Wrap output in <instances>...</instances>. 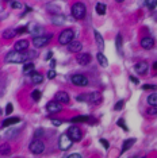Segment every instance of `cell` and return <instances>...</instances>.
Listing matches in <instances>:
<instances>
[{
  "mask_svg": "<svg viewBox=\"0 0 157 158\" xmlns=\"http://www.w3.org/2000/svg\"><path fill=\"white\" fill-rule=\"evenodd\" d=\"M35 56H37V53L30 52V50H27V52H24V53H19V52L12 50V52L7 53L4 61L8 64H26V61L35 58Z\"/></svg>",
  "mask_w": 157,
  "mask_h": 158,
  "instance_id": "obj_1",
  "label": "cell"
},
{
  "mask_svg": "<svg viewBox=\"0 0 157 158\" xmlns=\"http://www.w3.org/2000/svg\"><path fill=\"white\" fill-rule=\"evenodd\" d=\"M85 14H87V10L83 3H74L72 6V15L74 19H83Z\"/></svg>",
  "mask_w": 157,
  "mask_h": 158,
  "instance_id": "obj_2",
  "label": "cell"
},
{
  "mask_svg": "<svg viewBox=\"0 0 157 158\" xmlns=\"http://www.w3.org/2000/svg\"><path fill=\"white\" fill-rule=\"evenodd\" d=\"M73 38H74L73 30H70V28H66V30H64L62 33L60 34L58 42L61 45H69L70 42H73Z\"/></svg>",
  "mask_w": 157,
  "mask_h": 158,
  "instance_id": "obj_3",
  "label": "cell"
},
{
  "mask_svg": "<svg viewBox=\"0 0 157 158\" xmlns=\"http://www.w3.org/2000/svg\"><path fill=\"white\" fill-rule=\"evenodd\" d=\"M66 134L73 142H78L81 138H83V132H81V130L77 127V126H70V127L68 128Z\"/></svg>",
  "mask_w": 157,
  "mask_h": 158,
  "instance_id": "obj_4",
  "label": "cell"
},
{
  "mask_svg": "<svg viewBox=\"0 0 157 158\" xmlns=\"http://www.w3.org/2000/svg\"><path fill=\"white\" fill-rule=\"evenodd\" d=\"M28 149H30V152L33 154H42L45 150V145L42 141H39V139H35L30 143V146H28Z\"/></svg>",
  "mask_w": 157,
  "mask_h": 158,
  "instance_id": "obj_5",
  "label": "cell"
},
{
  "mask_svg": "<svg viewBox=\"0 0 157 158\" xmlns=\"http://www.w3.org/2000/svg\"><path fill=\"white\" fill-rule=\"evenodd\" d=\"M70 81L73 82L77 87H87L88 85V78L84 76V74H73L70 77Z\"/></svg>",
  "mask_w": 157,
  "mask_h": 158,
  "instance_id": "obj_6",
  "label": "cell"
},
{
  "mask_svg": "<svg viewBox=\"0 0 157 158\" xmlns=\"http://www.w3.org/2000/svg\"><path fill=\"white\" fill-rule=\"evenodd\" d=\"M52 39V34L49 35H42V37H34L33 38V44L34 46H37V48H44V46H46L49 44V41Z\"/></svg>",
  "mask_w": 157,
  "mask_h": 158,
  "instance_id": "obj_7",
  "label": "cell"
},
{
  "mask_svg": "<svg viewBox=\"0 0 157 158\" xmlns=\"http://www.w3.org/2000/svg\"><path fill=\"white\" fill-rule=\"evenodd\" d=\"M72 139L68 136V134H62L61 136H60V139H58V146H60V149L61 150H68L70 146H72Z\"/></svg>",
  "mask_w": 157,
  "mask_h": 158,
  "instance_id": "obj_8",
  "label": "cell"
},
{
  "mask_svg": "<svg viewBox=\"0 0 157 158\" xmlns=\"http://www.w3.org/2000/svg\"><path fill=\"white\" fill-rule=\"evenodd\" d=\"M46 110L50 114H57L60 111H62V106L58 102H56V100H52V102H49L46 104Z\"/></svg>",
  "mask_w": 157,
  "mask_h": 158,
  "instance_id": "obj_9",
  "label": "cell"
},
{
  "mask_svg": "<svg viewBox=\"0 0 157 158\" xmlns=\"http://www.w3.org/2000/svg\"><path fill=\"white\" fill-rule=\"evenodd\" d=\"M14 50L15 52H19V53H24L28 50V41L26 39H20V41H18L15 45H14Z\"/></svg>",
  "mask_w": 157,
  "mask_h": 158,
  "instance_id": "obj_10",
  "label": "cell"
},
{
  "mask_svg": "<svg viewBox=\"0 0 157 158\" xmlns=\"http://www.w3.org/2000/svg\"><path fill=\"white\" fill-rule=\"evenodd\" d=\"M76 60H77V64H78V65L85 66V65H88V64L91 62V56L88 54V53H81V54L77 56Z\"/></svg>",
  "mask_w": 157,
  "mask_h": 158,
  "instance_id": "obj_11",
  "label": "cell"
},
{
  "mask_svg": "<svg viewBox=\"0 0 157 158\" xmlns=\"http://www.w3.org/2000/svg\"><path fill=\"white\" fill-rule=\"evenodd\" d=\"M87 102H90L91 104H99L102 102V95L99 92H92L87 95Z\"/></svg>",
  "mask_w": 157,
  "mask_h": 158,
  "instance_id": "obj_12",
  "label": "cell"
},
{
  "mask_svg": "<svg viewBox=\"0 0 157 158\" xmlns=\"http://www.w3.org/2000/svg\"><path fill=\"white\" fill-rule=\"evenodd\" d=\"M141 46L142 49L145 50H151L153 46H155V39H153L152 37H145L141 39Z\"/></svg>",
  "mask_w": 157,
  "mask_h": 158,
  "instance_id": "obj_13",
  "label": "cell"
},
{
  "mask_svg": "<svg viewBox=\"0 0 157 158\" xmlns=\"http://www.w3.org/2000/svg\"><path fill=\"white\" fill-rule=\"evenodd\" d=\"M134 70L137 72L138 74H146V72H148V64H146L145 61L137 62V64L134 65Z\"/></svg>",
  "mask_w": 157,
  "mask_h": 158,
  "instance_id": "obj_14",
  "label": "cell"
},
{
  "mask_svg": "<svg viewBox=\"0 0 157 158\" xmlns=\"http://www.w3.org/2000/svg\"><path fill=\"white\" fill-rule=\"evenodd\" d=\"M56 102H58L60 104H66L69 103V95L66 92H57L56 93Z\"/></svg>",
  "mask_w": 157,
  "mask_h": 158,
  "instance_id": "obj_15",
  "label": "cell"
},
{
  "mask_svg": "<svg viewBox=\"0 0 157 158\" xmlns=\"http://www.w3.org/2000/svg\"><path fill=\"white\" fill-rule=\"evenodd\" d=\"M81 49H83V45L78 41H73L68 45V50H69L70 53H78V52H81Z\"/></svg>",
  "mask_w": 157,
  "mask_h": 158,
  "instance_id": "obj_16",
  "label": "cell"
},
{
  "mask_svg": "<svg viewBox=\"0 0 157 158\" xmlns=\"http://www.w3.org/2000/svg\"><path fill=\"white\" fill-rule=\"evenodd\" d=\"M35 73V66H34V64H31V62H26L23 65V74H26V76H28V74H33Z\"/></svg>",
  "mask_w": 157,
  "mask_h": 158,
  "instance_id": "obj_17",
  "label": "cell"
},
{
  "mask_svg": "<svg viewBox=\"0 0 157 158\" xmlns=\"http://www.w3.org/2000/svg\"><path fill=\"white\" fill-rule=\"evenodd\" d=\"M44 33H45V28L39 26V24H34V27L31 28V34L35 35V37H42Z\"/></svg>",
  "mask_w": 157,
  "mask_h": 158,
  "instance_id": "obj_18",
  "label": "cell"
},
{
  "mask_svg": "<svg viewBox=\"0 0 157 158\" xmlns=\"http://www.w3.org/2000/svg\"><path fill=\"white\" fill-rule=\"evenodd\" d=\"M52 22L57 24V26H61V24H64V22H65V16L61 15V14H56V15L52 16Z\"/></svg>",
  "mask_w": 157,
  "mask_h": 158,
  "instance_id": "obj_19",
  "label": "cell"
},
{
  "mask_svg": "<svg viewBox=\"0 0 157 158\" xmlns=\"http://www.w3.org/2000/svg\"><path fill=\"white\" fill-rule=\"evenodd\" d=\"M96 58H98V62L100 64V65H102L103 68H107V66H108V61H107L106 56L103 54L102 52H99L98 54H96Z\"/></svg>",
  "mask_w": 157,
  "mask_h": 158,
  "instance_id": "obj_20",
  "label": "cell"
},
{
  "mask_svg": "<svg viewBox=\"0 0 157 158\" xmlns=\"http://www.w3.org/2000/svg\"><path fill=\"white\" fill-rule=\"evenodd\" d=\"M94 34H95V41H96V44H98V46L103 50V48H104V39H103V37L100 34H99V31H94Z\"/></svg>",
  "mask_w": 157,
  "mask_h": 158,
  "instance_id": "obj_21",
  "label": "cell"
},
{
  "mask_svg": "<svg viewBox=\"0 0 157 158\" xmlns=\"http://www.w3.org/2000/svg\"><path fill=\"white\" fill-rule=\"evenodd\" d=\"M20 119L18 116H14V118H8V119L4 120V123H3V127H8V126H12V124H16L19 123Z\"/></svg>",
  "mask_w": 157,
  "mask_h": 158,
  "instance_id": "obj_22",
  "label": "cell"
},
{
  "mask_svg": "<svg viewBox=\"0 0 157 158\" xmlns=\"http://www.w3.org/2000/svg\"><path fill=\"white\" fill-rule=\"evenodd\" d=\"M135 143V139L134 138H130V139H126V141L123 142V146H122V153H125V152H127V150L130 149L131 146H133Z\"/></svg>",
  "mask_w": 157,
  "mask_h": 158,
  "instance_id": "obj_23",
  "label": "cell"
},
{
  "mask_svg": "<svg viewBox=\"0 0 157 158\" xmlns=\"http://www.w3.org/2000/svg\"><path fill=\"white\" fill-rule=\"evenodd\" d=\"M16 35V30L15 28H7V30H4V33H3V37H4V39H11Z\"/></svg>",
  "mask_w": 157,
  "mask_h": 158,
  "instance_id": "obj_24",
  "label": "cell"
},
{
  "mask_svg": "<svg viewBox=\"0 0 157 158\" xmlns=\"http://www.w3.org/2000/svg\"><path fill=\"white\" fill-rule=\"evenodd\" d=\"M0 154H3V156L11 154V146L8 143H2V146H0Z\"/></svg>",
  "mask_w": 157,
  "mask_h": 158,
  "instance_id": "obj_25",
  "label": "cell"
},
{
  "mask_svg": "<svg viewBox=\"0 0 157 158\" xmlns=\"http://www.w3.org/2000/svg\"><path fill=\"white\" fill-rule=\"evenodd\" d=\"M148 104L151 107H156V108H157V93L156 92L148 96Z\"/></svg>",
  "mask_w": 157,
  "mask_h": 158,
  "instance_id": "obj_26",
  "label": "cell"
},
{
  "mask_svg": "<svg viewBox=\"0 0 157 158\" xmlns=\"http://www.w3.org/2000/svg\"><path fill=\"white\" fill-rule=\"evenodd\" d=\"M91 118L90 116H85V115H78V116H74L72 122H74V123H84V122H90Z\"/></svg>",
  "mask_w": 157,
  "mask_h": 158,
  "instance_id": "obj_27",
  "label": "cell"
},
{
  "mask_svg": "<svg viewBox=\"0 0 157 158\" xmlns=\"http://www.w3.org/2000/svg\"><path fill=\"white\" fill-rule=\"evenodd\" d=\"M31 81H33L34 84H41V82L44 81V76H42L41 73H37V72H35V73L31 74Z\"/></svg>",
  "mask_w": 157,
  "mask_h": 158,
  "instance_id": "obj_28",
  "label": "cell"
},
{
  "mask_svg": "<svg viewBox=\"0 0 157 158\" xmlns=\"http://www.w3.org/2000/svg\"><path fill=\"white\" fill-rule=\"evenodd\" d=\"M106 10H107V7L104 3H98V4H96V12H98L99 15H104Z\"/></svg>",
  "mask_w": 157,
  "mask_h": 158,
  "instance_id": "obj_29",
  "label": "cell"
},
{
  "mask_svg": "<svg viewBox=\"0 0 157 158\" xmlns=\"http://www.w3.org/2000/svg\"><path fill=\"white\" fill-rule=\"evenodd\" d=\"M41 92L38 91V89H34L33 92H31V99L34 100V102H39V100H41Z\"/></svg>",
  "mask_w": 157,
  "mask_h": 158,
  "instance_id": "obj_30",
  "label": "cell"
},
{
  "mask_svg": "<svg viewBox=\"0 0 157 158\" xmlns=\"http://www.w3.org/2000/svg\"><path fill=\"white\" fill-rule=\"evenodd\" d=\"M115 45H117V50L121 53V50H122V35H121V34H118V35H117Z\"/></svg>",
  "mask_w": 157,
  "mask_h": 158,
  "instance_id": "obj_31",
  "label": "cell"
},
{
  "mask_svg": "<svg viewBox=\"0 0 157 158\" xmlns=\"http://www.w3.org/2000/svg\"><path fill=\"white\" fill-rule=\"evenodd\" d=\"M145 6L148 7L149 10H153L157 7V0H146L145 2Z\"/></svg>",
  "mask_w": 157,
  "mask_h": 158,
  "instance_id": "obj_32",
  "label": "cell"
},
{
  "mask_svg": "<svg viewBox=\"0 0 157 158\" xmlns=\"http://www.w3.org/2000/svg\"><path fill=\"white\" fill-rule=\"evenodd\" d=\"M123 106H125V102H123V100H119V102H118V103L115 104L114 110H115V111H121V110L123 108Z\"/></svg>",
  "mask_w": 157,
  "mask_h": 158,
  "instance_id": "obj_33",
  "label": "cell"
},
{
  "mask_svg": "<svg viewBox=\"0 0 157 158\" xmlns=\"http://www.w3.org/2000/svg\"><path fill=\"white\" fill-rule=\"evenodd\" d=\"M142 89H145V91H155V89H157L156 85H151V84H145L142 85Z\"/></svg>",
  "mask_w": 157,
  "mask_h": 158,
  "instance_id": "obj_34",
  "label": "cell"
},
{
  "mask_svg": "<svg viewBox=\"0 0 157 158\" xmlns=\"http://www.w3.org/2000/svg\"><path fill=\"white\" fill-rule=\"evenodd\" d=\"M118 126H119V127H122L125 131H129V128H127V126L125 124V120H123V119H119V120H118Z\"/></svg>",
  "mask_w": 157,
  "mask_h": 158,
  "instance_id": "obj_35",
  "label": "cell"
},
{
  "mask_svg": "<svg viewBox=\"0 0 157 158\" xmlns=\"http://www.w3.org/2000/svg\"><path fill=\"white\" fill-rule=\"evenodd\" d=\"M11 7H12V8H22L23 3H20V2H11Z\"/></svg>",
  "mask_w": 157,
  "mask_h": 158,
  "instance_id": "obj_36",
  "label": "cell"
},
{
  "mask_svg": "<svg viewBox=\"0 0 157 158\" xmlns=\"http://www.w3.org/2000/svg\"><path fill=\"white\" fill-rule=\"evenodd\" d=\"M12 110H14L12 104H11V103H8V104H7V107H6V114H7V115H10V114L12 112Z\"/></svg>",
  "mask_w": 157,
  "mask_h": 158,
  "instance_id": "obj_37",
  "label": "cell"
},
{
  "mask_svg": "<svg viewBox=\"0 0 157 158\" xmlns=\"http://www.w3.org/2000/svg\"><path fill=\"white\" fill-rule=\"evenodd\" d=\"M76 100H77V102H85V100H87V95H85V93H83V95H78V96H76Z\"/></svg>",
  "mask_w": 157,
  "mask_h": 158,
  "instance_id": "obj_38",
  "label": "cell"
},
{
  "mask_svg": "<svg viewBox=\"0 0 157 158\" xmlns=\"http://www.w3.org/2000/svg\"><path fill=\"white\" fill-rule=\"evenodd\" d=\"M148 114L149 115H157V108L156 107H151V108L148 110Z\"/></svg>",
  "mask_w": 157,
  "mask_h": 158,
  "instance_id": "obj_39",
  "label": "cell"
},
{
  "mask_svg": "<svg viewBox=\"0 0 157 158\" xmlns=\"http://www.w3.org/2000/svg\"><path fill=\"white\" fill-rule=\"evenodd\" d=\"M54 77H56V70L50 69L48 72V78H54Z\"/></svg>",
  "mask_w": 157,
  "mask_h": 158,
  "instance_id": "obj_40",
  "label": "cell"
},
{
  "mask_svg": "<svg viewBox=\"0 0 157 158\" xmlns=\"http://www.w3.org/2000/svg\"><path fill=\"white\" fill-rule=\"evenodd\" d=\"M27 31V27H19V28H16V34H23V33H26Z\"/></svg>",
  "mask_w": 157,
  "mask_h": 158,
  "instance_id": "obj_41",
  "label": "cell"
},
{
  "mask_svg": "<svg viewBox=\"0 0 157 158\" xmlns=\"http://www.w3.org/2000/svg\"><path fill=\"white\" fill-rule=\"evenodd\" d=\"M66 158H83V157H81V154H78V153H73V154H69Z\"/></svg>",
  "mask_w": 157,
  "mask_h": 158,
  "instance_id": "obj_42",
  "label": "cell"
},
{
  "mask_svg": "<svg viewBox=\"0 0 157 158\" xmlns=\"http://www.w3.org/2000/svg\"><path fill=\"white\" fill-rule=\"evenodd\" d=\"M100 143H102V145H103V146H104V149H108V147H110V145H108V142H107V141H106V139H103V138L100 139Z\"/></svg>",
  "mask_w": 157,
  "mask_h": 158,
  "instance_id": "obj_43",
  "label": "cell"
},
{
  "mask_svg": "<svg viewBox=\"0 0 157 158\" xmlns=\"http://www.w3.org/2000/svg\"><path fill=\"white\" fill-rule=\"evenodd\" d=\"M52 123H53V126H61L62 122L60 120V119H53V120H52Z\"/></svg>",
  "mask_w": 157,
  "mask_h": 158,
  "instance_id": "obj_44",
  "label": "cell"
},
{
  "mask_svg": "<svg viewBox=\"0 0 157 158\" xmlns=\"http://www.w3.org/2000/svg\"><path fill=\"white\" fill-rule=\"evenodd\" d=\"M52 57H53V53H52V52H49L48 54H46L45 60H46V61H52Z\"/></svg>",
  "mask_w": 157,
  "mask_h": 158,
  "instance_id": "obj_45",
  "label": "cell"
},
{
  "mask_svg": "<svg viewBox=\"0 0 157 158\" xmlns=\"http://www.w3.org/2000/svg\"><path fill=\"white\" fill-rule=\"evenodd\" d=\"M50 68H52L53 70H54V68H56V60H52V61H50Z\"/></svg>",
  "mask_w": 157,
  "mask_h": 158,
  "instance_id": "obj_46",
  "label": "cell"
},
{
  "mask_svg": "<svg viewBox=\"0 0 157 158\" xmlns=\"http://www.w3.org/2000/svg\"><path fill=\"white\" fill-rule=\"evenodd\" d=\"M130 80L134 82V84H138V78L137 77H134V76H130Z\"/></svg>",
  "mask_w": 157,
  "mask_h": 158,
  "instance_id": "obj_47",
  "label": "cell"
},
{
  "mask_svg": "<svg viewBox=\"0 0 157 158\" xmlns=\"http://www.w3.org/2000/svg\"><path fill=\"white\" fill-rule=\"evenodd\" d=\"M41 135H42V130H41V128H39V130L35 131V136H41Z\"/></svg>",
  "mask_w": 157,
  "mask_h": 158,
  "instance_id": "obj_48",
  "label": "cell"
},
{
  "mask_svg": "<svg viewBox=\"0 0 157 158\" xmlns=\"http://www.w3.org/2000/svg\"><path fill=\"white\" fill-rule=\"evenodd\" d=\"M153 68H155V69H157V61H156L155 64H153Z\"/></svg>",
  "mask_w": 157,
  "mask_h": 158,
  "instance_id": "obj_49",
  "label": "cell"
}]
</instances>
